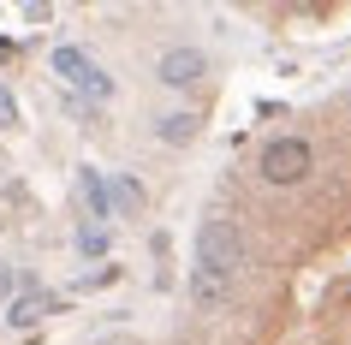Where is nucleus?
<instances>
[{
	"instance_id": "obj_7",
	"label": "nucleus",
	"mask_w": 351,
	"mask_h": 345,
	"mask_svg": "<svg viewBox=\"0 0 351 345\" xmlns=\"http://www.w3.org/2000/svg\"><path fill=\"white\" fill-rule=\"evenodd\" d=\"M77 185H84V202H90V215H95V220H108V215H113V197H108V185L95 179L90 167L77 173Z\"/></svg>"
},
{
	"instance_id": "obj_6",
	"label": "nucleus",
	"mask_w": 351,
	"mask_h": 345,
	"mask_svg": "<svg viewBox=\"0 0 351 345\" xmlns=\"http://www.w3.org/2000/svg\"><path fill=\"white\" fill-rule=\"evenodd\" d=\"M48 309H54V298H48V292H19V298H12V309H6V322H12V327H30V322H42Z\"/></svg>"
},
{
	"instance_id": "obj_3",
	"label": "nucleus",
	"mask_w": 351,
	"mask_h": 345,
	"mask_svg": "<svg viewBox=\"0 0 351 345\" xmlns=\"http://www.w3.org/2000/svg\"><path fill=\"white\" fill-rule=\"evenodd\" d=\"M54 72L72 84V90H84V95H95V102H108L113 95V84H108V72H95V60L84 54V48H54Z\"/></svg>"
},
{
	"instance_id": "obj_9",
	"label": "nucleus",
	"mask_w": 351,
	"mask_h": 345,
	"mask_svg": "<svg viewBox=\"0 0 351 345\" xmlns=\"http://www.w3.org/2000/svg\"><path fill=\"white\" fill-rule=\"evenodd\" d=\"M108 197H113V209H143V185L137 179H113Z\"/></svg>"
},
{
	"instance_id": "obj_4",
	"label": "nucleus",
	"mask_w": 351,
	"mask_h": 345,
	"mask_svg": "<svg viewBox=\"0 0 351 345\" xmlns=\"http://www.w3.org/2000/svg\"><path fill=\"white\" fill-rule=\"evenodd\" d=\"M203 72H208V54H203V48H167L161 66H155V78H161L167 90H191Z\"/></svg>"
},
{
	"instance_id": "obj_1",
	"label": "nucleus",
	"mask_w": 351,
	"mask_h": 345,
	"mask_svg": "<svg viewBox=\"0 0 351 345\" xmlns=\"http://www.w3.org/2000/svg\"><path fill=\"white\" fill-rule=\"evenodd\" d=\"M244 256H250V244H244V226L232 215H208L203 226H197V262H203V268L232 274V280H239Z\"/></svg>"
},
{
	"instance_id": "obj_5",
	"label": "nucleus",
	"mask_w": 351,
	"mask_h": 345,
	"mask_svg": "<svg viewBox=\"0 0 351 345\" xmlns=\"http://www.w3.org/2000/svg\"><path fill=\"white\" fill-rule=\"evenodd\" d=\"M191 304L203 309V316H215V309L232 304V274H215V268H191Z\"/></svg>"
},
{
	"instance_id": "obj_11",
	"label": "nucleus",
	"mask_w": 351,
	"mask_h": 345,
	"mask_svg": "<svg viewBox=\"0 0 351 345\" xmlns=\"http://www.w3.org/2000/svg\"><path fill=\"white\" fill-rule=\"evenodd\" d=\"M0 126H19V102H12L6 90H0Z\"/></svg>"
},
{
	"instance_id": "obj_10",
	"label": "nucleus",
	"mask_w": 351,
	"mask_h": 345,
	"mask_svg": "<svg viewBox=\"0 0 351 345\" xmlns=\"http://www.w3.org/2000/svg\"><path fill=\"white\" fill-rule=\"evenodd\" d=\"M77 244H84V250H90V256H101V244H108V238L95 233V226H84V233H77Z\"/></svg>"
},
{
	"instance_id": "obj_13",
	"label": "nucleus",
	"mask_w": 351,
	"mask_h": 345,
	"mask_svg": "<svg viewBox=\"0 0 351 345\" xmlns=\"http://www.w3.org/2000/svg\"><path fill=\"white\" fill-rule=\"evenodd\" d=\"M0 60H12V42H0Z\"/></svg>"
},
{
	"instance_id": "obj_8",
	"label": "nucleus",
	"mask_w": 351,
	"mask_h": 345,
	"mask_svg": "<svg viewBox=\"0 0 351 345\" xmlns=\"http://www.w3.org/2000/svg\"><path fill=\"white\" fill-rule=\"evenodd\" d=\"M155 131H161V143H191L197 137V113H167Z\"/></svg>"
},
{
	"instance_id": "obj_12",
	"label": "nucleus",
	"mask_w": 351,
	"mask_h": 345,
	"mask_svg": "<svg viewBox=\"0 0 351 345\" xmlns=\"http://www.w3.org/2000/svg\"><path fill=\"white\" fill-rule=\"evenodd\" d=\"M6 292H12V274H6V268H0V298H6Z\"/></svg>"
},
{
	"instance_id": "obj_2",
	"label": "nucleus",
	"mask_w": 351,
	"mask_h": 345,
	"mask_svg": "<svg viewBox=\"0 0 351 345\" xmlns=\"http://www.w3.org/2000/svg\"><path fill=\"white\" fill-rule=\"evenodd\" d=\"M310 167H315L310 137H274V143H262V155H256V173L268 185H304Z\"/></svg>"
}]
</instances>
